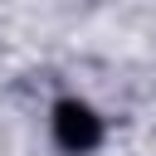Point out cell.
Here are the masks:
<instances>
[{
  "instance_id": "obj_1",
  "label": "cell",
  "mask_w": 156,
  "mask_h": 156,
  "mask_svg": "<svg viewBox=\"0 0 156 156\" xmlns=\"http://www.w3.org/2000/svg\"><path fill=\"white\" fill-rule=\"evenodd\" d=\"M54 141H58L63 151L83 156V151H93V146L102 141V117H98L88 102L63 98V102L54 107Z\"/></svg>"
}]
</instances>
